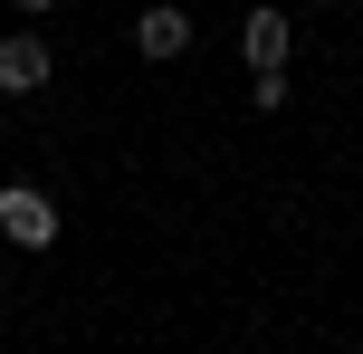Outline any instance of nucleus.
I'll return each instance as SVG.
<instances>
[{
	"label": "nucleus",
	"mask_w": 363,
	"mask_h": 354,
	"mask_svg": "<svg viewBox=\"0 0 363 354\" xmlns=\"http://www.w3.org/2000/svg\"><path fill=\"white\" fill-rule=\"evenodd\" d=\"M38 87H48V48L29 29H10L0 38V96H38Z\"/></svg>",
	"instance_id": "obj_2"
},
{
	"label": "nucleus",
	"mask_w": 363,
	"mask_h": 354,
	"mask_svg": "<svg viewBox=\"0 0 363 354\" xmlns=\"http://www.w3.org/2000/svg\"><path fill=\"white\" fill-rule=\"evenodd\" d=\"M287 10H249V29H239V48H249V67L258 77H287Z\"/></svg>",
	"instance_id": "obj_3"
},
{
	"label": "nucleus",
	"mask_w": 363,
	"mask_h": 354,
	"mask_svg": "<svg viewBox=\"0 0 363 354\" xmlns=\"http://www.w3.org/2000/svg\"><path fill=\"white\" fill-rule=\"evenodd\" d=\"M134 48H144V57H182V48H191V10H172V0L144 10V19H134Z\"/></svg>",
	"instance_id": "obj_4"
},
{
	"label": "nucleus",
	"mask_w": 363,
	"mask_h": 354,
	"mask_svg": "<svg viewBox=\"0 0 363 354\" xmlns=\"http://www.w3.org/2000/svg\"><path fill=\"white\" fill-rule=\"evenodd\" d=\"M0 240L10 249H48L57 240V201L29 192V182H0Z\"/></svg>",
	"instance_id": "obj_1"
}]
</instances>
